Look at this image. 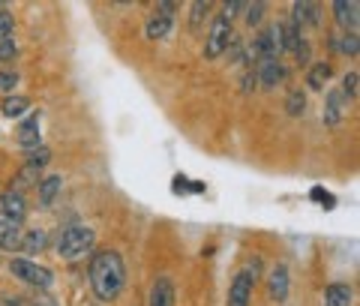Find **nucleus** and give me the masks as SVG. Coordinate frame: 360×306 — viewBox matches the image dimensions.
Instances as JSON below:
<instances>
[{
  "mask_svg": "<svg viewBox=\"0 0 360 306\" xmlns=\"http://www.w3.org/2000/svg\"><path fill=\"white\" fill-rule=\"evenodd\" d=\"M15 84H18V72H0V90H6L9 94Z\"/></svg>",
  "mask_w": 360,
  "mask_h": 306,
  "instance_id": "34",
  "label": "nucleus"
},
{
  "mask_svg": "<svg viewBox=\"0 0 360 306\" xmlns=\"http://www.w3.org/2000/svg\"><path fill=\"white\" fill-rule=\"evenodd\" d=\"M264 13H267V4H264V0L246 4V9H243V21H246V27H262Z\"/></svg>",
  "mask_w": 360,
  "mask_h": 306,
  "instance_id": "26",
  "label": "nucleus"
},
{
  "mask_svg": "<svg viewBox=\"0 0 360 306\" xmlns=\"http://www.w3.org/2000/svg\"><path fill=\"white\" fill-rule=\"evenodd\" d=\"M330 49H336V51H342L345 58H357L360 54V39H357V33H345L342 39H336V37H330Z\"/></svg>",
  "mask_w": 360,
  "mask_h": 306,
  "instance_id": "25",
  "label": "nucleus"
},
{
  "mask_svg": "<svg viewBox=\"0 0 360 306\" xmlns=\"http://www.w3.org/2000/svg\"><path fill=\"white\" fill-rule=\"evenodd\" d=\"M174 192H177V196H186V192H189V180L184 174L174 177Z\"/></svg>",
  "mask_w": 360,
  "mask_h": 306,
  "instance_id": "36",
  "label": "nucleus"
},
{
  "mask_svg": "<svg viewBox=\"0 0 360 306\" xmlns=\"http://www.w3.org/2000/svg\"><path fill=\"white\" fill-rule=\"evenodd\" d=\"M0 213H4V222L18 225V229H21V222L27 219V201H25V196H21V192L6 189L4 198H0Z\"/></svg>",
  "mask_w": 360,
  "mask_h": 306,
  "instance_id": "6",
  "label": "nucleus"
},
{
  "mask_svg": "<svg viewBox=\"0 0 360 306\" xmlns=\"http://www.w3.org/2000/svg\"><path fill=\"white\" fill-rule=\"evenodd\" d=\"M189 192H195V196H201V192H205V184H201V180H193V184H189Z\"/></svg>",
  "mask_w": 360,
  "mask_h": 306,
  "instance_id": "37",
  "label": "nucleus"
},
{
  "mask_svg": "<svg viewBox=\"0 0 360 306\" xmlns=\"http://www.w3.org/2000/svg\"><path fill=\"white\" fill-rule=\"evenodd\" d=\"M279 54H283V27H279V21L258 30L252 45L246 49V58H250L252 66L264 60H279Z\"/></svg>",
  "mask_w": 360,
  "mask_h": 306,
  "instance_id": "3",
  "label": "nucleus"
},
{
  "mask_svg": "<svg viewBox=\"0 0 360 306\" xmlns=\"http://www.w3.org/2000/svg\"><path fill=\"white\" fill-rule=\"evenodd\" d=\"M0 198H4V192H0Z\"/></svg>",
  "mask_w": 360,
  "mask_h": 306,
  "instance_id": "38",
  "label": "nucleus"
},
{
  "mask_svg": "<svg viewBox=\"0 0 360 306\" xmlns=\"http://www.w3.org/2000/svg\"><path fill=\"white\" fill-rule=\"evenodd\" d=\"M345 115H348V99L340 94V87L328 90V96H324V127H340Z\"/></svg>",
  "mask_w": 360,
  "mask_h": 306,
  "instance_id": "9",
  "label": "nucleus"
},
{
  "mask_svg": "<svg viewBox=\"0 0 360 306\" xmlns=\"http://www.w3.org/2000/svg\"><path fill=\"white\" fill-rule=\"evenodd\" d=\"M255 84H258V75H255L252 66H246V72H243V78H240V90H243V94H252Z\"/></svg>",
  "mask_w": 360,
  "mask_h": 306,
  "instance_id": "33",
  "label": "nucleus"
},
{
  "mask_svg": "<svg viewBox=\"0 0 360 306\" xmlns=\"http://www.w3.org/2000/svg\"><path fill=\"white\" fill-rule=\"evenodd\" d=\"M18 54V45H15V37H0V63L13 60Z\"/></svg>",
  "mask_w": 360,
  "mask_h": 306,
  "instance_id": "31",
  "label": "nucleus"
},
{
  "mask_svg": "<svg viewBox=\"0 0 360 306\" xmlns=\"http://www.w3.org/2000/svg\"><path fill=\"white\" fill-rule=\"evenodd\" d=\"M49 246V234L33 229V231H21V249L25 253H42V249Z\"/></svg>",
  "mask_w": 360,
  "mask_h": 306,
  "instance_id": "23",
  "label": "nucleus"
},
{
  "mask_svg": "<svg viewBox=\"0 0 360 306\" xmlns=\"http://www.w3.org/2000/svg\"><path fill=\"white\" fill-rule=\"evenodd\" d=\"M333 18L345 33H357L360 25V4L357 0H336L333 4Z\"/></svg>",
  "mask_w": 360,
  "mask_h": 306,
  "instance_id": "10",
  "label": "nucleus"
},
{
  "mask_svg": "<svg viewBox=\"0 0 360 306\" xmlns=\"http://www.w3.org/2000/svg\"><path fill=\"white\" fill-rule=\"evenodd\" d=\"M279 27H283V51H295L297 42L303 39V30H297L291 21H279Z\"/></svg>",
  "mask_w": 360,
  "mask_h": 306,
  "instance_id": "27",
  "label": "nucleus"
},
{
  "mask_svg": "<svg viewBox=\"0 0 360 306\" xmlns=\"http://www.w3.org/2000/svg\"><path fill=\"white\" fill-rule=\"evenodd\" d=\"M288 288H291L288 267H285V264H276V267L267 274V294H270V300L285 303V300H288Z\"/></svg>",
  "mask_w": 360,
  "mask_h": 306,
  "instance_id": "12",
  "label": "nucleus"
},
{
  "mask_svg": "<svg viewBox=\"0 0 360 306\" xmlns=\"http://www.w3.org/2000/svg\"><path fill=\"white\" fill-rule=\"evenodd\" d=\"M234 37V25L229 18H225L222 13L219 15H213L210 18V33H207V39H205V58L207 60H217L225 54V49H229V42Z\"/></svg>",
  "mask_w": 360,
  "mask_h": 306,
  "instance_id": "5",
  "label": "nucleus"
},
{
  "mask_svg": "<svg viewBox=\"0 0 360 306\" xmlns=\"http://www.w3.org/2000/svg\"><path fill=\"white\" fill-rule=\"evenodd\" d=\"M60 186H63L60 174H51V177H42V180H39L37 192H39V204H42V208H51L54 198L60 196Z\"/></svg>",
  "mask_w": 360,
  "mask_h": 306,
  "instance_id": "19",
  "label": "nucleus"
},
{
  "mask_svg": "<svg viewBox=\"0 0 360 306\" xmlns=\"http://www.w3.org/2000/svg\"><path fill=\"white\" fill-rule=\"evenodd\" d=\"M25 162H27V165H37V168H45V165L51 162V151H49V147H37V151L27 153Z\"/></svg>",
  "mask_w": 360,
  "mask_h": 306,
  "instance_id": "30",
  "label": "nucleus"
},
{
  "mask_svg": "<svg viewBox=\"0 0 360 306\" xmlns=\"http://www.w3.org/2000/svg\"><path fill=\"white\" fill-rule=\"evenodd\" d=\"M357 87H360V75H357V70L345 72V75H342V87H340V94H342L348 102H354V99H357Z\"/></svg>",
  "mask_w": 360,
  "mask_h": 306,
  "instance_id": "28",
  "label": "nucleus"
},
{
  "mask_svg": "<svg viewBox=\"0 0 360 306\" xmlns=\"http://www.w3.org/2000/svg\"><path fill=\"white\" fill-rule=\"evenodd\" d=\"M291 25L297 30L303 27H319L321 25V13H319V4H309V0H297L295 6H291Z\"/></svg>",
  "mask_w": 360,
  "mask_h": 306,
  "instance_id": "11",
  "label": "nucleus"
},
{
  "mask_svg": "<svg viewBox=\"0 0 360 306\" xmlns=\"http://www.w3.org/2000/svg\"><path fill=\"white\" fill-rule=\"evenodd\" d=\"M303 111H307V90H288V96H285V115L288 117H300Z\"/></svg>",
  "mask_w": 360,
  "mask_h": 306,
  "instance_id": "24",
  "label": "nucleus"
},
{
  "mask_svg": "<svg viewBox=\"0 0 360 306\" xmlns=\"http://www.w3.org/2000/svg\"><path fill=\"white\" fill-rule=\"evenodd\" d=\"M333 78V63L330 60H319V63H309L307 66V90H319L324 94V87Z\"/></svg>",
  "mask_w": 360,
  "mask_h": 306,
  "instance_id": "15",
  "label": "nucleus"
},
{
  "mask_svg": "<svg viewBox=\"0 0 360 306\" xmlns=\"http://www.w3.org/2000/svg\"><path fill=\"white\" fill-rule=\"evenodd\" d=\"M96 246V231L87 229V225H66V229L58 231V241H54V249L58 255L66 258V262H82L94 253Z\"/></svg>",
  "mask_w": 360,
  "mask_h": 306,
  "instance_id": "2",
  "label": "nucleus"
},
{
  "mask_svg": "<svg viewBox=\"0 0 360 306\" xmlns=\"http://www.w3.org/2000/svg\"><path fill=\"white\" fill-rule=\"evenodd\" d=\"M172 25H174V15L153 9V13L148 15V25H144V37H148V42H160L172 33Z\"/></svg>",
  "mask_w": 360,
  "mask_h": 306,
  "instance_id": "13",
  "label": "nucleus"
},
{
  "mask_svg": "<svg viewBox=\"0 0 360 306\" xmlns=\"http://www.w3.org/2000/svg\"><path fill=\"white\" fill-rule=\"evenodd\" d=\"M255 75H258V84L264 90H276L279 84H285L288 66L283 60H264V63H255Z\"/></svg>",
  "mask_w": 360,
  "mask_h": 306,
  "instance_id": "7",
  "label": "nucleus"
},
{
  "mask_svg": "<svg viewBox=\"0 0 360 306\" xmlns=\"http://www.w3.org/2000/svg\"><path fill=\"white\" fill-rule=\"evenodd\" d=\"M15 30V15L6 9V4H0V37H13Z\"/></svg>",
  "mask_w": 360,
  "mask_h": 306,
  "instance_id": "29",
  "label": "nucleus"
},
{
  "mask_svg": "<svg viewBox=\"0 0 360 306\" xmlns=\"http://www.w3.org/2000/svg\"><path fill=\"white\" fill-rule=\"evenodd\" d=\"M354 303V288L345 282H330L324 288V306H352Z\"/></svg>",
  "mask_w": 360,
  "mask_h": 306,
  "instance_id": "17",
  "label": "nucleus"
},
{
  "mask_svg": "<svg viewBox=\"0 0 360 306\" xmlns=\"http://www.w3.org/2000/svg\"><path fill=\"white\" fill-rule=\"evenodd\" d=\"M252 291H255V279L246 270L234 274L229 286V306H252Z\"/></svg>",
  "mask_w": 360,
  "mask_h": 306,
  "instance_id": "8",
  "label": "nucleus"
},
{
  "mask_svg": "<svg viewBox=\"0 0 360 306\" xmlns=\"http://www.w3.org/2000/svg\"><path fill=\"white\" fill-rule=\"evenodd\" d=\"M0 249H9V253L21 249V229L18 225H9V222L0 219Z\"/></svg>",
  "mask_w": 360,
  "mask_h": 306,
  "instance_id": "21",
  "label": "nucleus"
},
{
  "mask_svg": "<svg viewBox=\"0 0 360 306\" xmlns=\"http://www.w3.org/2000/svg\"><path fill=\"white\" fill-rule=\"evenodd\" d=\"M39 180H42V168L25 162V165L18 168V174L13 177V192H21V196H25V189L39 186Z\"/></svg>",
  "mask_w": 360,
  "mask_h": 306,
  "instance_id": "18",
  "label": "nucleus"
},
{
  "mask_svg": "<svg viewBox=\"0 0 360 306\" xmlns=\"http://www.w3.org/2000/svg\"><path fill=\"white\" fill-rule=\"evenodd\" d=\"M148 306H174V282L168 276H156L150 282Z\"/></svg>",
  "mask_w": 360,
  "mask_h": 306,
  "instance_id": "14",
  "label": "nucleus"
},
{
  "mask_svg": "<svg viewBox=\"0 0 360 306\" xmlns=\"http://www.w3.org/2000/svg\"><path fill=\"white\" fill-rule=\"evenodd\" d=\"M9 274H13L18 282H25L30 288H39V291L51 288V282H54L51 270L37 264L33 258H9Z\"/></svg>",
  "mask_w": 360,
  "mask_h": 306,
  "instance_id": "4",
  "label": "nucleus"
},
{
  "mask_svg": "<svg viewBox=\"0 0 360 306\" xmlns=\"http://www.w3.org/2000/svg\"><path fill=\"white\" fill-rule=\"evenodd\" d=\"M210 13H213V4H210V0H195V4H189V30L201 33V25L207 21Z\"/></svg>",
  "mask_w": 360,
  "mask_h": 306,
  "instance_id": "20",
  "label": "nucleus"
},
{
  "mask_svg": "<svg viewBox=\"0 0 360 306\" xmlns=\"http://www.w3.org/2000/svg\"><path fill=\"white\" fill-rule=\"evenodd\" d=\"M18 144L25 147V151H37V147H42V139H39V111H37V115H30L18 127Z\"/></svg>",
  "mask_w": 360,
  "mask_h": 306,
  "instance_id": "16",
  "label": "nucleus"
},
{
  "mask_svg": "<svg viewBox=\"0 0 360 306\" xmlns=\"http://www.w3.org/2000/svg\"><path fill=\"white\" fill-rule=\"evenodd\" d=\"M30 108V99L27 96H4V102H0V115H6V117H21L25 111Z\"/></svg>",
  "mask_w": 360,
  "mask_h": 306,
  "instance_id": "22",
  "label": "nucleus"
},
{
  "mask_svg": "<svg viewBox=\"0 0 360 306\" xmlns=\"http://www.w3.org/2000/svg\"><path fill=\"white\" fill-rule=\"evenodd\" d=\"M87 279H90V288H94L96 300H103V303L117 300L123 288H127V264H123L120 253L99 249V253L90 255Z\"/></svg>",
  "mask_w": 360,
  "mask_h": 306,
  "instance_id": "1",
  "label": "nucleus"
},
{
  "mask_svg": "<svg viewBox=\"0 0 360 306\" xmlns=\"http://www.w3.org/2000/svg\"><path fill=\"white\" fill-rule=\"evenodd\" d=\"M312 201H321V204H328V208H333V204H336L333 196H328V192H324L321 186H315V189H312Z\"/></svg>",
  "mask_w": 360,
  "mask_h": 306,
  "instance_id": "35",
  "label": "nucleus"
},
{
  "mask_svg": "<svg viewBox=\"0 0 360 306\" xmlns=\"http://www.w3.org/2000/svg\"><path fill=\"white\" fill-rule=\"evenodd\" d=\"M291 54H295V60H297L300 66H309V60H312V45H309L307 39H300V42H297V49L291 51Z\"/></svg>",
  "mask_w": 360,
  "mask_h": 306,
  "instance_id": "32",
  "label": "nucleus"
}]
</instances>
